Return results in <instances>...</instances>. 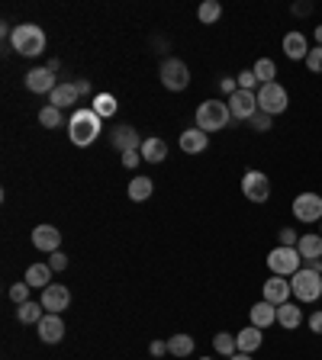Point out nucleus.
I'll use <instances>...</instances> for the list:
<instances>
[{
	"mask_svg": "<svg viewBox=\"0 0 322 360\" xmlns=\"http://www.w3.org/2000/svg\"><path fill=\"white\" fill-rule=\"evenodd\" d=\"M307 68L313 71V74H322V46L309 48V55H307Z\"/></svg>",
	"mask_w": 322,
	"mask_h": 360,
	"instance_id": "nucleus-37",
	"label": "nucleus"
},
{
	"mask_svg": "<svg viewBox=\"0 0 322 360\" xmlns=\"http://www.w3.org/2000/svg\"><path fill=\"white\" fill-rule=\"evenodd\" d=\"M319 274H322V270H319Z\"/></svg>",
	"mask_w": 322,
	"mask_h": 360,
	"instance_id": "nucleus-49",
	"label": "nucleus"
},
{
	"mask_svg": "<svg viewBox=\"0 0 322 360\" xmlns=\"http://www.w3.org/2000/svg\"><path fill=\"white\" fill-rule=\"evenodd\" d=\"M287 107H290V97H287V91L281 84H261L258 87V109L268 116H281L287 113Z\"/></svg>",
	"mask_w": 322,
	"mask_h": 360,
	"instance_id": "nucleus-5",
	"label": "nucleus"
},
{
	"mask_svg": "<svg viewBox=\"0 0 322 360\" xmlns=\"http://www.w3.org/2000/svg\"><path fill=\"white\" fill-rule=\"evenodd\" d=\"M39 302H42V309H46V312L62 315L65 309L71 306V290L65 284H49L46 290H42V299H39Z\"/></svg>",
	"mask_w": 322,
	"mask_h": 360,
	"instance_id": "nucleus-10",
	"label": "nucleus"
},
{
	"mask_svg": "<svg viewBox=\"0 0 322 360\" xmlns=\"http://www.w3.org/2000/svg\"><path fill=\"white\" fill-rule=\"evenodd\" d=\"M290 290L300 302H316L322 296V274L313 267H303L290 276Z\"/></svg>",
	"mask_w": 322,
	"mask_h": 360,
	"instance_id": "nucleus-4",
	"label": "nucleus"
},
{
	"mask_svg": "<svg viewBox=\"0 0 322 360\" xmlns=\"http://www.w3.org/2000/svg\"><path fill=\"white\" fill-rule=\"evenodd\" d=\"M200 360H207V357H200Z\"/></svg>",
	"mask_w": 322,
	"mask_h": 360,
	"instance_id": "nucleus-48",
	"label": "nucleus"
},
{
	"mask_svg": "<svg viewBox=\"0 0 322 360\" xmlns=\"http://www.w3.org/2000/svg\"><path fill=\"white\" fill-rule=\"evenodd\" d=\"M177 145H181V152H187V154H200V152H207L210 135L200 129H187V132H181Z\"/></svg>",
	"mask_w": 322,
	"mask_h": 360,
	"instance_id": "nucleus-20",
	"label": "nucleus"
},
{
	"mask_svg": "<svg viewBox=\"0 0 322 360\" xmlns=\"http://www.w3.org/2000/svg\"><path fill=\"white\" fill-rule=\"evenodd\" d=\"M261 296H264V302H271V306H284L287 299L293 296L290 280L271 274V280H264V286H261Z\"/></svg>",
	"mask_w": 322,
	"mask_h": 360,
	"instance_id": "nucleus-11",
	"label": "nucleus"
},
{
	"mask_svg": "<svg viewBox=\"0 0 322 360\" xmlns=\"http://www.w3.org/2000/svg\"><path fill=\"white\" fill-rule=\"evenodd\" d=\"M309 331H313V335H322V309H316V312L309 315Z\"/></svg>",
	"mask_w": 322,
	"mask_h": 360,
	"instance_id": "nucleus-40",
	"label": "nucleus"
},
{
	"mask_svg": "<svg viewBox=\"0 0 322 360\" xmlns=\"http://www.w3.org/2000/svg\"><path fill=\"white\" fill-rule=\"evenodd\" d=\"M293 215L300 222H322V196L319 193H300L293 199Z\"/></svg>",
	"mask_w": 322,
	"mask_h": 360,
	"instance_id": "nucleus-9",
	"label": "nucleus"
},
{
	"mask_svg": "<svg viewBox=\"0 0 322 360\" xmlns=\"http://www.w3.org/2000/svg\"><path fill=\"white\" fill-rule=\"evenodd\" d=\"M75 87H77V93H81V97H87V93H91V81H75Z\"/></svg>",
	"mask_w": 322,
	"mask_h": 360,
	"instance_id": "nucleus-45",
	"label": "nucleus"
},
{
	"mask_svg": "<svg viewBox=\"0 0 322 360\" xmlns=\"http://www.w3.org/2000/svg\"><path fill=\"white\" fill-rule=\"evenodd\" d=\"M248 123H252V129H255V132H268V129H271V123H274V116H268V113H261V109H258V113H255L252 119H248Z\"/></svg>",
	"mask_w": 322,
	"mask_h": 360,
	"instance_id": "nucleus-36",
	"label": "nucleus"
},
{
	"mask_svg": "<svg viewBox=\"0 0 322 360\" xmlns=\"http://www.w3.org/2000/svg\"><path fill=\"white\" fill-rule=\"evenodd\" d=\"M139 161H142V154H139V152H126L123 154V168H136Z\"/></svg>",
	"mask_w": 322,
	"mask_h": 360,
	"instance_id": "nucleus-43",
	"label": "nucleus"
},
{
	"mask_svg": "<svg viewBox=\"0 0 322 360\" xmlns=\"http://www.w3.org/2000/svg\"><path fill=\"white\" fill-rule=\"evenodd\" d=\"M236 345H238V354H255L261 345H264V335H261V328L248 325V328H242L236 335Z\"/></svg>",
	"mask_w": 322,
	"mask_h": 360,
	"instance_id": "nucleus-21",
	"label": "nucleus"
},
{
	"mask_svg": "<svg viewBox=\"0 0 322 360\" xmlns=\"http://www.w3.org/2000/svg\"><path fill=\"white\" fill-rule=\"evenodd\" d=\"M229 360H252V354H236V357H229Z\"/></svg>",
	"mask_w": 322,
	"mask_h": 360,
	"instance_id": "nucleus-46",
	"label": "nucleus"
},
{
	"mask_svg": "<svg viewBox=\"0 0 322 360\" xmlns=\"http://www.w3.org/2000/svg\"><path fill=\"white\" fill-rule=\"evenodd\" d=\"M319 235H322V232H319Z\"/></svg>",
	"mask_w": 322,
	"mask_h": 360,
	"instance_id": "nucleus-50",
	"label": "nucleus"
},
{
	"mask_svg": "<svg viewBox=\"0 0 322 360\" xmlns=\"http://www.w3.org/2000/svg\"><path fill=\"white\" fill-rule=\"evenodd\" d=\"M284 55L290 58V62H307L309 42H307V36H303L300 29H293V32H287L284 36Z\"/></svg>",
	"mask_w": 322,
	"mask_h": 360,
	"instance_id": "nucleus-17",
	"label": "nucleus"
},
{
	"mask_svg": "<svg viewBox=\"0 0 322 360\" xmlns=\"http://www.w3.org/2000/svg\"><path fill=\"white\" fill-rule=\"evenodd\" d=\"M49 267H52V270H68V254L55 251L52 258H49Z\"/></svg>",
	"mask_w": 322,
	"mask_h": 360,
	"instance_id": "nucleus-38",
	"label": "nucleus"
},
{
	"mask_svg": "<svg viewBox=\"0 0 322 360\" xmlns=\"http://www.w3.org/2000/svg\"><path fill=\"white\" fill-rule=\"evenodd\" d=\"M148 351H152V357H165V354H168V341H152Z\"/></svg>",
	"mask_w": 322,
	"mask_h": 360,
	"instance_id": "nucleus-42",
	"label": "nucleus"
},
{
	"mask_svg": "<svg viewBox=\"0 0 322 360\" xmlns=\"http://www.w3.org/2000/svg\"><path fill=\"white\" fill-rule=\"evenodd\" d=\"M77 87L71 84V81H58V87H55L52 93H49V107H58V109H68L77 103Z\"/></svg>",
	"mask_w": 322,
	"mask_h": 360,
	"instance_id": "nucleus-18",
	"label": "nucleus"
},
{
	"mask_svg": "<svg viewBox=\"0 0 322 360\" xmlns=\"http://www.w3.org/2000/svg\"><path fill=\"white\" fill-rule=\"evenodd\" d=\"M32 245H36L39 251L55 254L58 245H62V232L55 229V225H36V229H32Z\"/></svg>",
	"mask_w": 322,
	"mask_h": 360,
	"instance_id": "nucleus-15",
	"label": "nucleus"
},
{
	"mask_svg": "<svg viewBox=\"0 0 322 360\" xmlns=\"http://www.w3.org/2000/svg\"><path fill=\"white\" fill-rule=\"evenodd\" d=\"M223 16V7H219V0H203L197 7V20L200 23H216Z\"/></svg>",
	"mask_w": 322,
	"mask_h": 360,
	"instance_id": "nucleus-30",
	"label": "nucleus"
},
{
	"mask_svg": "<svg viewBox=\"0 0 322 360\" xmlns=\"http://www.w3.org/2000/svg\"><path fill=\"white\" fill-rule=\"evenodd\" d=\"M155 193V184L148 180V177H132L129 180V199L132 203H142V199H148Z\"/></svg>",
	"mask_w": 322,
	"mask_h": 360,
	"instance_id": "nucleus-28",
	"label": "nucleus"
},
{
	"mask_svg": "<svg viewBox=\"0 0 322 360\" xmlns=\"http://www.w3.org/2000/svg\"><path fill=\"white\" fill-rule=\"evenodd\" d=\"M236 81H238V91H252V93H258V77H255V71L252 68H245V71H242V74H238L236 77Z\"/></svg>",
	"mask_w": 322,
	"mask_h": 360,
	"instance_id": "nucleus-34",
	"label": "nucleus"
},
{
	"mask_svg": "<svg viewBox=\"0 0 322 360\" xmlns=\"http://www.w3.org/2000/svg\"><path fill=\"white\" fill-rule=\"evenodd\" d=\"M268 267H271V274H277V276H293L297 270H303V258H300L297 248L277 245L274 251L268 254Z\"/></svg>",
	"mask_w": 322,
	"mask_h": 360,
	"instance_id": "nucleus-6",
	"label": "nucleus"
},
{
	"mask_svg": "<svg viewBox=\"0 0 322 360\" xmlns=\"http://www.w3.org/2000/svg\"><path fill=\"white\" fill-rule=\"evenodd\" d=\"M281 245H284V248H297L300 245V235L293 229H281Z\"/></svg>",
	"mask_w": 322,
	"mask_h": 360,
	"instance_id": "nucleus-39",
	"label": "nucleus"
},
{
	"mask_svg": "<svg viewBox=\"0 0 322 360\" xmlns=\"http://www.w3.org/2000/svg\"><path fill=\"white\" fill-rule=\"evenodd\" d=\"M213 347H216V354H226V357H236L238 354L236 335H229V331H219V335L213 338Z\"/></svg>",
	"mask_w": 322,
	"mask_h": 360,
	"instance_id": "nucleus-32",
	"label": "nucleus"
},
{
	"mask_svg": "<svg viewBox=\"0 0 322 360\" xmlns=\"http://www.w3.org/2000/svg\"><path fill=\"white\" fill-rule=\"evenodd\" d=\"M316 42L322 46V26H316Z\"/></svg>",
	"mask_w": 322,
	"mask_h": 360,
	"instance_id": "nucleus-47",
	"label": "nucleus"
},
{
	"mask_svg": "<svg viewBox=\"0 0 322 360\" xmlns=\"http://www.w3.org/2000/svg\"><path fill=\"white\" fill-rule=\"evenodd\" d=\"M232 123V113H229V103L223 100H203L197 109V129L200 132H219Z\"/></svg>",
	"mask_w": 322,
	"mask_h": 360,
	"instance_id": "nucleus-3",
	"label": "nucleus"
},
{
	"mask_svg": "<svg viewBox=\"0 0 322 360\" xmlns=\"http://www.w3.org/2000/svg\"><path fill=\"white\" fill-rule=\"evenodd\" d=\"M242 193H245V199H252V203H268V196H271L268 174H261V171H245V177H242Z\"/></svg>",
	"mask_w": 322,
	"mask_h": 360,
	"instance_id": "nucleus-8",
	"label": "nucleus"
},
{
	"mask_svg": "<svg viewBox=\"0 0 322 360\" xmlns=\"http://www.w3.org/2000/svg\"><path fill=\"white\" fill-rule=\"evenodd\" d=\"M36 331H39V341H42V345H58V341L65 338V322H62V315L46 312V315H42V322L36 325Z\"/></svg>",
	"mask_w": 322,
	"mask_h": 360,
	"instance_id": "nucleus-13",
	"label": "nucleus"
},
{
	"mask_svg": "<svg viewBox=\"0 0 322 360\" xmlns=\"http://www.w3.org/2000/svg\"><path fill=\"white\" fill-rule=\"evenodd\" d=\"M52 274L55 270L49 267V264H30V267H26V284L30 286H36V290H46L49 284H52Z\"/></svg>",
	"mask_w": 322,
	"mask_h": 360,
	"instance_id": "nucleus-25",
	"label": "nucleus"
},
{
	"mask_svg": "<svg viewBox=\"0 0 322 360\" xmlns=\"http://www.w3.org/2000/svg\"><path fill=\"white\" fill-rule=\"evenodd\" d=\"M30 290H32V286L26 284V280H23V284H13V286H10V299H13L16 306H23V302H30Z\"/></svg>",
	"mask_w": 322,
	"mask_h": 360,
	"instance_id": "nucleus-35",
	"label": "nucleus"
},
{
	"mask_svg": "<svg viewBox=\"0 0 322 360\" xmlns=\"http://www.w3.org/2000/svg\"><path fill=\"white\" fill-rule=\"evenodd\" d=\"M313 13V4H307V0H303V4H293V16H309Z\"/></svg>",
	"mask_w": 322,
	"mask_h": 360,
	"instance_id": "nucleus-44",
	"label": "nucleus"
},
{
	"mask_svg": "<svg viewBox=\"0 0 322 360\" xmlns=\"http://www.w3.org/2000/svg\"><path fill=\"white\" fill-rule=\"evenodd\" d=\"M10 46H13V52L23 55V58H36V55L46 52V32L36 23H20V26H13Z\"/></svg>",
	"mask_w": 322,
	"mask_h": 360,
	"instance_id": "nucleus-2",
	"label": "nucleus"
},
{
	"mask_svg": "<svg viewBox=\"0 0 322 360\" xmlns=\"http://www.w3.org/2000/svg\"><path fill=\"white\" fill-rule=\"evenodd\" d=\"M39 123L46 126V129H58V126H62V109L58 107H42L39 109Z\"/></svg>",
	"mask_w": 322,
	"mask_h": 360,
	"instance_id": "nucleus-33",
	"label": "nucleus"
},
{
	"mask_svg": "<svg viewBox=\"0 0 322 360\" xmlns=\"http://www.w3.org/2000/svg\"><path fill=\"white\" fill-rule=\"evenodd\" d=\"M161 84L174 93L187 91V84H191V68H187L181 58H165V62H161Z\"/></svg>",
	"mask_w": 322,
	"mask_h": 360,
	"instance_id": "nucleus-7",
	"label": "nucleus"
},
{
	"mask_svg": "<svg viewBox=\"0 0 322 360\" xmlns=\"http://www.w3.org/2000/svg\"><path fill=\"white\" fill-rule=\"evenodd\" d=\"M100 129H103V119L91 107H77L68 119V138H71V145H77V148L94 145Z\"/></svg>",
	"mask_w": 322,
	"mask_h": 360,
	"instance_id": "nucleus-1",
	"label": "nucleus"
},
{
	"mask_svg": "<svg viewBox=\"0 0 322 360\" xmlns=\"http://www.w3.org/2000/svg\"><path fill=\"white\" fill-rule=\"evenodd\" d=\"M55 87H58V81H55L52 68H32L26 74V91H32V93H52Z\"/></svg>",
	"mask_w": 322,
	"mask_h": 360,
	"instance_id": "nucleus-14",
	"label": "nucleus"
},
{
	"mask_svg": "<svg viewBox=\"0 0 322 360\" xmlns=\"http://www.w3.org/2000/svg\"><path fill=\"white\" fill-rule=\"evenodd\" d=\"M139 154H142V161H148V164H161L168 158V145H165L161 138H146L142 148H139Z\"/></svg>",
	"mask_w": 322,
	"mask_h": 360,
	"instance_id": "nucleus-24",
	"label": "nucleus"
},
{
	"mask_svg": "<svg viewBox=\"0 0 322 360\" xmlns=\"http://www.w3.org/2000/svg\"><path fill=\"white\" fill-rule=\"evenodd\" d=\"M297 251H300V258L303 261H322V235H300V245H297Z\"/></svg>",
	"mask_w": 322,
	"mask_h": 360,
	"instance_id": "nucleus-22",
	"label": "nucleus"
},
{
	"mask_svg": "<svg viewBox=\"0 0 322 360\" xmlns=\"http://www.w3.org/2000/svg\"><path fill=\"white\" fill-rule=\"evenodd\" d=\"M168 354H174V357H191L193 354V338L191 335H171L168 338Z\"/></svg>",
	"mask_w": 322,
	"mask_h": 360,
	"instance_id": "nucleus-29",
	"label": "nucleus"
},
{
	"mask_svg": "<svg viewBox=\"0 0 322 360\" xmlns=\"http://www.w3.org/2000/svg\"><path fill=\"white\" fill-rule=\"evenodd\" d=\"M91 109L100 116V119H107V116H116V109H120V103H116L113 93H97L91 103Z\"/></svg>",
	"mask_w": 322,
	"mask_h": 360,
	"instance_id": "nucleus-27",
	"label": "nucleus"
},
{
	"mask_svg": "<svg viewBox=\"0 0 322 360\" xmlns=\"http://www.w3.org/2000/svg\"><path fill=\"white\" fill-rule=\"evenodd\" d=\"M219 87H223L226 97H232V93L238 91V81H232V77H223V81H219Z\"/></svg>",
	"mask_w": 322,
	"mask_h": 360,
	"instance_id": "nucleus-41",
	"label": "nucleus"
},
{
	"mask_svg": "<svg viewBox=\"0 0 322 360\" xmlns=\"http://www.w3.org/2000/svg\"><path fill=\"white\" fill-rule=\"evenodd\" d=\"M229 113H232V119H252V116L258 113V93L236 91L229 97Z\"/></svg>",
	"mask_w": 322,
	"mask_h": 360,
	"instance_id": "nucleus-12",
	"label": "nucleus"
},
{
	"mask_svg": "<svg viewBox=\"0 0 322 360\" xmlns=\"http://www.w3.org/2000/svg\"><path fill=\"white\" fill-rule=\"evenodd\" d=\"M300 322H303V309L297 306V302H284V306H277V325L287 331L300 328Z\"/></svg>",
	"mask_w": 322,
	"mask_h": 360,
	"instance_id": "nucleus-23",
	"label": "nucleus"
},
{
	"mask_svg": "<svg viewBox=\"0 0 322 360\" xmlns=\"http://www.w3.org/2000/svg\"><path fill=\"white\" fill-rule=\"evenodd\" d=\"M252 71H255V77H258V84H274L277 68H274V62H271V58H258Z\"/></svg>",
	"mask_w": 322,
	"mask_h": 360,
	"instance_id": "nucleus-31",
	"label": "nucleus"
},
{
	"mask_svg": "<svg viewBox=\"0 0 322 360\" xmlns=\"http://www.w3.org/2000/svg\"><path fill=\"white\" fill-rule=\"evenodd\" d=\"M110 142H113V148H120L123 154L142 148V138H139V132L132 129V126H116V129L110 132Z\"/></svg>",
	"mask_w": 322,
	"mask_h": 360,
	"instance_id": "nucleus-16",
	"label": "nucleus"
},
{
	"mask_svg": "<svg viewBox=\"0 0 322 360\" xmlns=\"http://www.w3.org/2000/svg\"><path fill=\"white\" fill-rule=\"evenodd\" d=\"M42 315H46L42 302H32V299L16 309V319H20V325H39V322H42Z\"/></svg>",
	"mask_w": 322,
	"mask_h": 360,
	"instance_id": "nucleus-26",
	"label": "nucleus"
},
{
	"mask_svg": "<svg viewBox=\"0 0 322 360\" xmlns=\"http://www.w3.org/2000/svg\"><path fill=\"white\" fill-rule=\"evenodd\" d=\"M248 319H252V325L255 328H271V325L277 322V306H271V302H264V299H261V302H255L252 309H248Z\"/></svg>",
	"mask_w": 322,
	"mask_h": 360,
	"instance_id": "nucleus-19",
	"label": "nucleus"
}]
</instances>
